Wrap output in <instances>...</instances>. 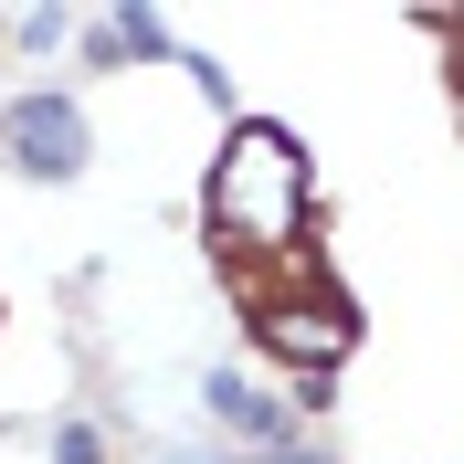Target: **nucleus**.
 Returning <instances> with one entry per match:
<instances>
[{
	"instance_id": "f257e3e1",
	"label": "nucleus",
	"mask_w": 464,
	"mask_h": 464,
	"mask_svg": "<svg viewBox=\"0 0 464 464\" xmlns=\"http://www.w3.org/2000/svg\"><path fill=\"white\" fill-rule=\"evenodd\" d=\"M211 222L232 243H254V254H275V243L306 232V159H295L285 127H243L232 138V159L211 169Z\"/></svg>"
},
{
	"instance_id": "f03ea898",
	"label": "nucleus",
	"mask_w": 464,
	"mask_h": 464,
	"mask_svg": "<svg viewBox=\"0 0 464 464\" xmlns=\"http://www.w3.org/2000/svg\"><path fill=\"white\" fill-rule=\"evenodd\" d=\"M0 148H11V169H32V179H74L85 169V116L63 106V95H32V106H11Z\"/></svg>"
},
{
	"instance_id": "7ed1b4c3",
	"label": "nucleus",
	"mask_w": 464,
	"mask_h": 464,
	"mask_svg": "<svg viewBox=\"0 0 464 464\" xmlns=\"http://www.w3.org/2000/svg\"><path fill=\"white\" fill-rule=\"evenodd\" d=\"M201 401L222 411V422H232V433H243V443H275V464L295 454V443H285V411L264 401V391H243V380H222V370H211V380H201Z\"/></svg>"
},
{
	"instance_id": "20e7f679",
	"label": "nucleus",
	"mask_w": 464,
	"mask_h": 464,
	"mask_svg": "<svg viewBox=\"0 0 464 464\" xmlns=\"http://www.w3.org/2000/svg\"><path fill=\"white\" fill-rule=\"evenodd\" d=\"M159 464H222V454H159Z\"/></svg>"
}]
</instances>
